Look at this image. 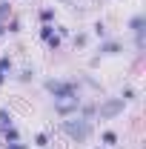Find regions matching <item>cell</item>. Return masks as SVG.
Wrapping results in <instances>:
<instances>
[{"label":"cell","mask_w":146,"mask_h":149,"mask_svg":"<svg viewBox=\"0 0 146 149\" xmlns=\"http://www.w3.org/2000/svg\"><path fill=\"white\" fill-rule=\"evenodd\" d=\"M57 135L60 138H66L72 146H89L92 141H95V135H97V123L95 120H86V118H80V115H72V118H60L57 120Z\"/></svg>","instance_id":"cell-1"},{"label":"cell","mask_w":146,"mask_h":149,"mask_svg":"<svg viewBox=\"0 0 146 149\" xmlns=\"http://www.w3.org/2000/svg\"><path fill=\"white\" fill-rule=\"evenodd\" d=\"M40 89L46 92V97L52 103H60V100H83L86 92L80 89L77 77H66V74H49L40 80Z\"/></svg>","instance_id":"cell-2"},{"label":"cell","mask_w":146,"mask_h":149,"mask_svg":"<svg viewBox=\"0 0 146 149\" xmlns=\"http://www.w3.org/2000/svg\"><path fill=\"white\" fill-rule=\"evenodd\" d=\"M123 29H126V37H129V46H132L135 57L140 60L143 52H146V12H143V9H138V12L126 15Z\"/></svg>","instance_id":"cell-3"},{"label":"cell","mask_w":146,"mask_h":149,"mask_svg":"<svg viewBox=\"0 0 146 149\" xmlns=\"http://www.w3.org/2000/svg\"><path fill=\"white\" fill-rule=\"evenodd\" d=\"M95 123H115V120H120L123 115H126V103L117 97V95H100V97H95Z\"/></svg>","instance_id":"cell-4"},{"label":"cell","mask_w":146,"mask_h":149,"mask_svg":"<svg viewBox=\"0 0 146 149\" xmlns=\"http://www.w3.org/2000/svg\"><path fill=\"white\" fill-rule=\"evenodd\" d=\"M92 46H95V57H100V60H115V57H123L129 52L126 40L117 37V35H109V37H103V40H95Z\"/></svg>","instance_id":"cell-5"},{"label":"cell","mask_w":146,"mask_h":149,"mask_svg":"<svg viewBox=\"0 0 146 149\" xmlns=\"http://www.w3.org/2000/svg\"><path fill=\"white\" fill-rule=\"evenodd\" d=\"M92 35H89V29H77V32H72V37H69V46H72L74 52H89L92 49Z\"/></svg>","instance_id":"cell-6"},{"label":"cell","mask_w":146,"mask_h":149,"mask_svg":"<svg viewBox=\"0 0 146 149\" xmlns=\"http://www.w3.org/2000/svg\"><path fill=\"white\" fill-rule=\"evenodd\" d=\"M12 80H17L20 86H32V83L37 80V66H35V63L17 66V69H15V77H12Z\"/></svg>","instance_id":"cell-7"},{"label":"cell","mask_w":146,"mask_h":149,"mask_svg":"<svg viewBox=\"0 0 146 149\" xmlns=\"http://www.w3.org/2000/svg\"><path fill=\"white\" fill-rule=\"evenodd\" d=\"M77 83H80V89H83V92H92V95H103V83H100V77H95L92 72H83V74H77Z\"/></svg>","instance_id":"cell-8"},{"label":"cell","mask_w":146,"mask_h":149,"mask_svg":"<svg viewBox=\"0 0 146 149\" xmlns=\"http://www.w3.org/2000/svg\"><path fill=\"white\" fill-rule=\"evenodd\" d=\"M80 103H83V100H60V103H52V112H55L57 120H60V118H72V115H77Z\"/></svg>","instance_id":"cell-9"},{"label":"cell","mask_w":146,"mask_h":149,"mask_svg":"<svg viewBox=\"0 0 146 149\" xmlns=\"http://www.w3.org/2000/svg\"><path fill=\"white\" fill-rule=\"evenodd\" d=\"M95 138H97V146H103V149H109V146H115V143H120V132L115 129V126H103Z\"/></svg>","instance_id":"cell-10"},{"label":"cell","mask_w":146,"mask_h":149,"mask_svg":"<svg viewBox=\"0 0 146 149\" xmlns=\"http://www.w3.org/2000/svg\"><path fill=\"white\" fill-rule=\"evenodd\" d=\"M89 35H92V40H103V37H109L112 35L109 20H106V17H95L89 23Z\"/></svg>","instance_id":"cell-11"},{"label":"cell","mask_w":146,"mask_h":149,"mask_svg":"<svg viewBox=\"0 0 146 149\" xmlns=\"http://www.w3.org/2000/svg\"><path fill=\"white\" fill-rule=\"evenodd\" d=\"M26 32V20H23V15H12V17L6 20V37H20Z\"/></svg>","instance_id":"cell-12"},{"label":"cell","mask_w":146,"mask_h":149,"mask_svg":"<svg viewBox=\"0 0 146 149\" xmlns=\"http://www.w3.org/2000/svg\"><path fill=\"white\" fill-rule=\"evenodd\" d=\"M15 15V0H0V43L6 40V20Z\"/></svg>","instance_id":"cell-13"},{"label":"cell","mask_w":146,"mask_h":149,"mask_svg":"<svg viewBox=\"0 0 146 149\" xmlns=\"http://www.w3.org/2000/svg\"><path fill=\"white\" fill-rule=\"evenodd\" d=\"M117 97H120L126 106H135V103H140V89H138V86H132V83H123V86H120V92H117Z\"/></svg>","instance_id":"cell-14"},{"label":"cell","mask_w":146,"mask_h":149,"mask_svg":"<svg viewBox=\"0 0 146 149\" xmlns=\"http://www.w3.org/2000/svg\"><path fill=\"white\" fill-rule=\"evenodd\" d=\"M15 69H17V63H15L12 52H0V77L12 80V77H15Z\"/></svg>","instance_id":"cell-15"},{"label":"cell","mask_w":146,"mask_h":149,"mask_svg":"<svg viewBox=\"0 0 146 149\" xmlns=\"http://www.w3.org/2000/svg\"><path fill=\"white\" fill-rule=\"evenodd\" d=\"M35 17H37V23H57V6H52V3L37 6Z\"/></svg>","instance_id":"cell-16"},{"label":"cell","mask_w":146,"mask_h":149,"mask_svg":"<svg viewBox=\"0 0 146 149\" xmlns=\"http://www.w3.org/2000/svg\"><path fill=\"white\" fill-rule=\"evenodd\" d=\"M29 143H32V149H46V146H52V143H55V135H52L49 129H37L35 135H32V141H29Z\"/></svg>","instance_id":"cell-17"},{"label":"cell","mask_w":146,"mask_h":149,"mask_svg":"<svg viewBox=\"0 0 146 149\" xmlns=\"http://www.w3.org/2000/svg\"><path fill=\"white\" fill-rule=\"evenodd\" d=\"M17 123V115H15V109L9 106V103H3L0 106V135L9 129V126H15Z\"/></svg>","instance_id":"cell-18"},{"label":"cell","mask_w":146,"mask_h":149,"mask_svg":"<svg viewBox=\"0 0 146 149\" xmlns=\"http://www.w3.org/2000/svg\"><path fill=\"white\" fill-rule=\"evenodd\" d=\"M15 141H23V129H20L17 123H15V126H9V129L0 135V143H15Z\"/></svg>","instance_id":"cell-19"},{"label":"cell","mask_w":146,"mask_h":149,"mask_svg":"<svg viewBox=\"0 0 146 149\" xmlns=\"http://www.w3.org/2000/svg\"><path fill=\"white\" fill-rule=\"evenodd\" d=\"M52 35H55V23H37V43H40V46Z\"/></svg>","instance_id":"cell-20"},{"label":"cell","mask_w":146,"mask_h":149,"mask_svg":"<svg viewBox=\"0 0 146 149\" xmlns=\"http://www.w3.org/2000/svg\"><path fill=\"white\" fill-rule=\"evenodd\" d=\"M72 32H74V29H72V26H69V23H60V20H57V23H55V35L60 37L63 43H69V37H72Z\"/></svg>","instance_id":"cell-21"},{"label":"cell","mask_w":146,"mask_h":149,"mask_svg":"<svg viewBox=\"0 0 146 149\" xmlns=\"http://www.w3.org/2000/svg\"><path fill=\"white\" fill-rule=\"evenodd\" d=\"M43 46H46V52H52V55H57V52H63V46H66V43H63V40H60L57 35H52L49 40H46V43H43Z\"/></svg>","instance_id":"cell-22"},{"label":"cell","mask_w":146,"mask_h":149,"mask_svg":"<svg viewBox=\"0 0 146 149\" xmlns=\"http://www.w3.org/2000/svg\"><path fill=\"white\" fill-rule=\"evenodd\" d=\"M0 149H32V143L23 138V141H15V143H0Z\"/></svg>","instance_id":"cell-23"},{"label":"cell","mask_w":146,"mask_h":149,"mask_svg":"<svg viewBox=\"0 0 146 149\" xmlns=\"http://www.w3.org/2000/svg\"><path fill=\"white\" fill-rule=\"evenodd\" d=\"M100 63H103L100 57H95V55H92L89 60H86V69H89V72H95V69H100Z\"/></svg>","instance_id":"cell-24"},{"label":"cell","mask_w":146,"mask_h":149,"mask_svg":"<svg viewBox=\"0 0 146 149\" xmlns=\"http://www.w3.org/2000/svg\"><path fill=\"white\" fill-rule=\"evenodd\" d=\"M46 3H52V6H74V0H46Z\"/></svg>","instance_id":"cell-25"},{"label":"cell","mask_w":146,"mask_h":149,"mask_svg":"<svg viewBox=\"0 0 146 149\" xmlns=\"http://www.w3.org/2000/svg\"><path fill=\"white\" fill-rule=\"evenodd\" d=\"M109 149H123V143H115V146H109Z\"/></svg>","instance_id":"cell-26"},{"label":"cell","mask_w":146,"mask_h":149,"mask_svg":"<svg viewBox=\"0 0 146 149\" xmlns=\"http://www.w3.org/2000/svg\"><path fill=\"white\" fill-rule=\"evenodd\" d=\"M92 149H103V146H97V143H95V146H92Z\"/></svg>","instance_id":"cell-27"},{"label":"cell","mask_w":146,"mask_h":149,"mask_svg":"<svg viewBox=\"0 0 146 149\" xmlns=\"http://www.w3.org/2000/svg\"><path fill=\"white\" fill-rule=\"evenodd\" d=\"M89 3H100V0H89Z\"/></svg>","instance_id":"cell-28"},{"label":"cell","mask_w":146,"mask_h":149,"mask_svg":"<svg viewBox=\"0 0 146 149\" xmlns=\"http://www.w3.org/2000/svg\"><path fill=\"white\" fill-rule=\"evenodd\" d=\"M46 149H55V146H46Z\"/></svg>","instance_id":"cell-29"}]
</instances>
